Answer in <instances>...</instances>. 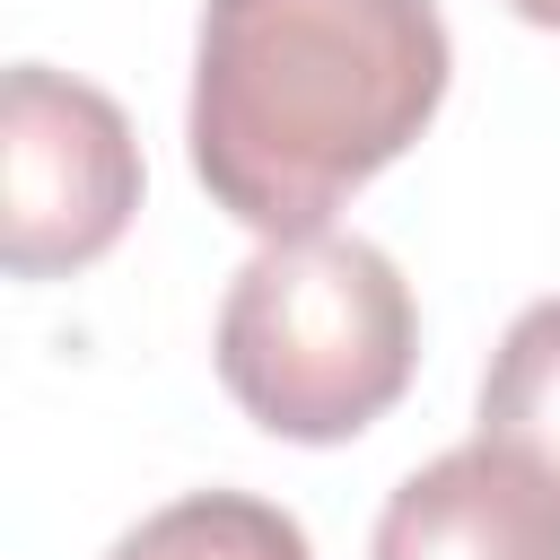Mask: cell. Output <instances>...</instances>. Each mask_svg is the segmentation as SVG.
Returning a JSON list of instances; mask_svg holds the SVG:
<instances>
[{
	"mask_svg": "<svg viewBox=\"0 0 560 560\" xmlns=\"http://www.w3.org/2000/svg\"><path fill=\"white\" fill-rule=\"evenodd\" d=\"M210 359L254 429L289 446H341L402 402L420 368V315L385 245L332 228L271 236L228 280Z\"/></svg>",
	"mask_w": 560,
	"mask_h": 560,
	"instance_id": "cell-2",
	"label": "cell"
},
{
	"mask_svg": "<svg viewBox=\"0 0 560 560\" xmlns=\"http://www.w3.org/2000/svg\"><path fill=\"white\" fill-rule=\"evenodd\" d=\"M508 9H516L525 26H551V35H560V0H508Z\"/></svg>",
	"mask_w": 560,
	"mask_h": 560,
	"instance_id": "cell-7",
	"label": "cell"
},
{
	"mask_svg": "<svg viewBox=\"0 0 560 560\" xmlns=\"http://www.w3.org/2000/svg\"><path fill=\"white\" fill-rule=\"evenodd\" d=\"M140 210V140L122 105L70 70L18 61L0 79V262L61 280L122 245Z\"/></svg>",
	"mask_w": 560,
	"mask_h": 560,
	"instance_id": "cell-3",
	"label": "cell"
},
{
	"mask_svg": "<svg viewBox=\"0 0 560 560\" xmlns=\"http://www.w3.org/2000/svg\"><path fill=\"white\" fill-rule=\"evenodd\" d=\"M368 560H560V490L490 438L446 446L385 499Z\"/></svg>",
	"mask_w": 560,
	"mask_h": 560,
	"instance_id": "cell-4",
	"label": "cell"
},
{
	"mask_svg": "<svg viewBox=\"0 0 560 560\" xmlns=\"http://www.w3.org/2000/svg\"><path fill=\"white\" fill-rule=\"evenodd\" d=\"M105 560H315L306 525L254 490H184L140 516Z\"/></svg>",
	"mask_w": 560,
	"mask_h": 560,
	"instance_id": "cell-6",
	"label": "cell"
},
{
	"mask_svg": "<svg viewBox=\"0 0 560 560\" xmlns=\"http://www.w3.org/2000/svg\"><path fill=\"white\" fill-rule=\"evenodd\" d=\"M481 438L525 455L551 490H560V298H534L481 376Z\"/></svg>",
	"mask_w": 560,
	"mask_h": 560,
	"instance_id": "cell-5",
	"label": "cell"
},
{
	"mask_svg": "<svg viewBox=\"0 0 560 560\" xmlns=\"http://www.w3.org/2000/svg\"><path fill=\"white\" fill-rule=\"evenodd\" d=\"M438 0H210L192 44V175L254 236H315L446 105Z\"/></svg>",
	"mask_w": 560,
	"mask_h": 560,
	"instance_id": "cell-1",
	"label": "cell"
}]
</instances>
